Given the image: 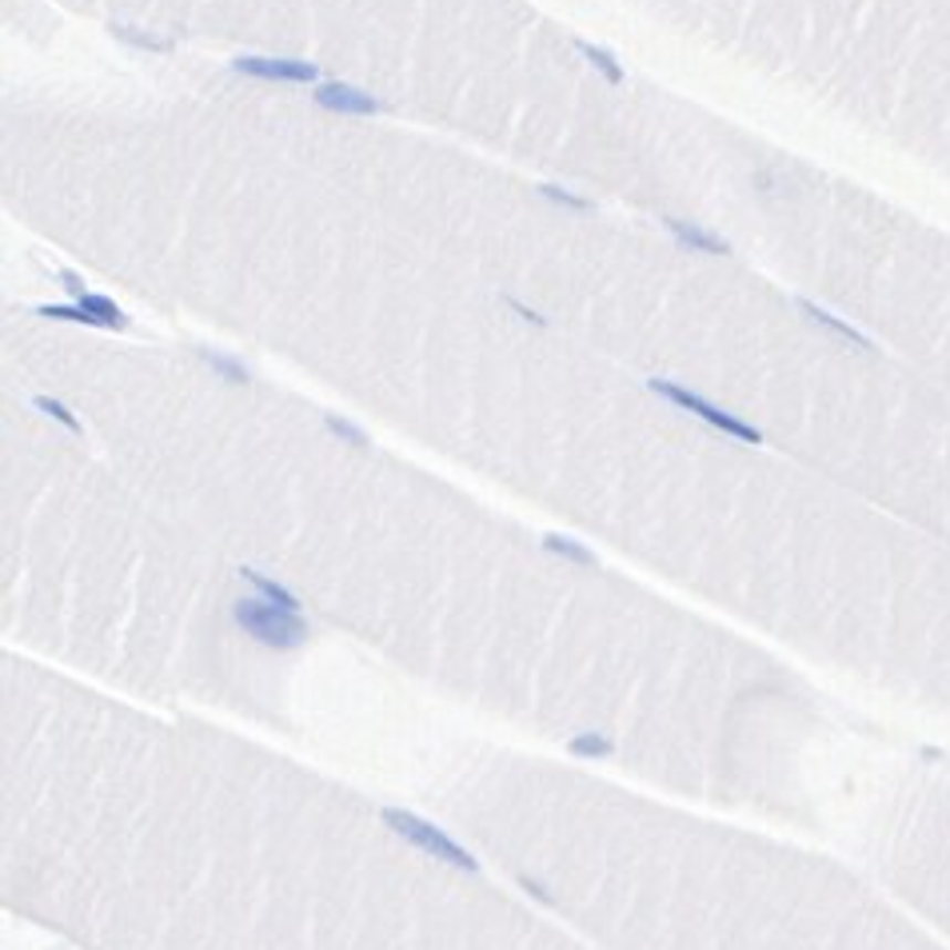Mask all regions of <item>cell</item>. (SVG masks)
Segmentation results:
<instances>
[{
    "mask_svg": "<svg viewBox=\"0 0 950 950\" xmlns=\"http://www.w3.org/2000/svg\"><path fill=\"white\" fill-rule=\"evenodd\" d=\"M236 624L264 647H296L307 635L304 619L292 607H280L272 599H240L236 603Z\"/></svg>",
    "mask_w": 950,
    "mask_h": 950,
    "instance_id": "6da1fadb",
    "label": "cell"
},
{
    "mask_svg": "<svg viewBox=\"0 0 950 950\" xmlns=\"http://www.w3.org/2000/svg\"><path fill=\"white\" fill-rule=\"evenodd\" d=\"M205 359H208V364H212L216 372H225V376L232 379V384H248V372L240 368V364H236V359H228V356H216V352H205Z\"/></svg>",
    "mask_w": 950,
    "mask_h": 950,
    "instance_id": "4fadbf2b",
    "label": "cell"
},
{
    "mask_svg": "<svg viewBox=\"0 0 950 950\" xmlns=\"http://www.w3.org/2000/svg\"><path fill=\"white\" fill-rule=\"evenodd\" d=\"M316 104L320 108H327V113H340V116H376L379 113V104L372 101L368 93L352 88V84H320Z\"/></svg>",
    "mask_w": 950,
    "mask_h": 950,
    "instance_id": "8992f818",
    "label": "cell"
},
{
    "mask_svg": "<svg viewBox=\"0 0 950 950\" xmlns=\"http://www.w3.org/2000/svg\"><path fill=\"white\" fill-rule=\"evenodd\" d=\"M580 49H583V56H587V61H592L595 69H599L603 76H607V81H612V84L624 81V69L615 64V56H612V52H607V49H595V44H583V41H580Z\"/></svg>",
    "mask_w": 950,
    "mask_h": 950,
    "instance_id": "30bf717a",
    "label": "cell"
},
{
    "mask_svg": "<svg viewBox=\"0 0 950 950\" xmlns=\"http://www.w3.org/2000/svg\"><path fill=\"white\" fill-rule=\"evenodd\" d=\"M667 228H671V236L679 240L683 248H696V252H707V255H727L731 248H727V240H719V236L703 232V228H691L683 225V220H667Z\"/></svg>",
    "mask_w": 950,
    "mask_h": 950,
    "instance_id": "52a82bcc",
    "label": "cell"
},
{
    "mask_svg": "<svg viewBox=\"0 0 950 950\" xmlns=\"http://www.w3.org/2000/svg\"><path fill=\"white\" fill-rule=\"evenodd\" d=\"M236 72H248V76H260V81H296V84L316 81V69L307 61H268V56H240Z\"/></svg>",
    "mask_w": 950,
    "mask_h": 950,
    "instance_id": "5b68a950",
    "label": "cell"
},
{
    "mask_svg": "<svg viewBox=\"0 0 950 950\" xmlns=\"http://www.w3.org/2000/svg\"><path fill=\"white\" fill-rule=\"evenodd\" d=\"M543 196H552V200H560V205H567V208H587V200H580V196L560 192V188H543Z\"/></svg>",
    "mask_w": 950,
    "mask_h": 950,
    "instance_id": "e0dca14e",
    "label": "cell"
},
{
    "mask_svg": "<svg viewBox=\"0 0 950 950\" xmlns=\"http://www.w3.org/2000/svg\"><path fill=\"white\" fill-rule=\"evenodd\" d=\"M244 580L252 583V587H260V595H264V599L280 603V607H292V612H296V607H300V603H296V595L288 592V587H280L276 580H268V575L252 572V567H244Z\"/></svg>",
    "mask_w": 950,
    "mask_h": 950,
    "instance_id": "ba28073f",
    "label": "cell"
},
{
    "mask_svg": "<svg viewBox=\"0 0 950 950\" xmlns=\"http://www.w3.org/2000/svg\"><path fill=\"white\" fill-rule=\"evenodd\" d=\"M81 304L76 307H61V304H49L41 307V316H52V320H81V324H101V327H124L128 320H124V312L113 304V300H104V296H76Z\"/></svg>",
    "mask_w": 950,
    "mask_h": 950,
    "instance_id": "277c9868",
    "label": "cell"
},
{
    "mask_svg": "<svg viewBox=\"0 0 950 950\" xmlns=\"http://www.w3.org/2000/svg\"><path fill=\"white\" fill-rule=\"evenodd\" d=\"M36 408H41V411H49L52 419H61V424H64V428H69V431H81V424H76V416H72V411L64 408V404H56V399L41 396V399H36Z\"/></svg>",
    "mask_w": 950,
    "mask_h": 950,
    "instance_id": "5bb4252c",
    "label": "cell"
},
{
    "mask_svg": "<svg viewBox=\"0 0 950 950\" xmlns=\"http://www.w3.org/2000/svg\"><path fill=\"white\" fill-rule=\"evenodd\" d=\"M327 428L336 431V436H348L352 443H368V440H364V431H356L352 424H344V419H336V416H327Z\"/></svg>",
    "mask_w": 950,
    "mask_h": 950,
    "instance_id": "2e32d148",
    "label": "cell"
},
{
    "mask_svg": "<svg viewBox=\"0 0 950 950\" xmlns=\"http://www.w3.org/2000/svg\"><path fill=\"white\" fill-rule=\"evenodd\" d=\"M547 552H555V555H567V560H575V563H595V555L587 552V547H580V543H572V540H563V535H547Z\"/></svg>",
    "mask_w": 950,
    "mask_h": 950,
    "instance_id": "8fae6325",
    "label": "cell"
},
{
    "mask_svg": "<svg viewBox=\"0 0 950 950\" xmlns=\"http://www.w3.org/2000/svg\"><path fill=\"white\" fill-rule=\"evenodd\" d=\"M651 392H659L664 399H671L675 408H683V411H691V416L707 419L711 428L727 431V436H735V440H743V443H759V440H763V436H759V428L743 424V419L731 416V411L716 408L711 399H703V396H696V392L679 388V384H671V379H651Z\"/></svg>",
    "mask_w": 950,
    "mask_h": 950,
    "instance_id": "3957f363",
    "label": "cell"
},
{
    "mask_svg": "<svg viewBox=\"0 0 950 950\" xmlns=\"http://www.w3.org/2000/svg\"><path fill=\"white\" fill-rule=\"evenodd\" d=\"M572 755H612V739L580 735V739H572Z\"/></svg>",
    "mask_w": 950,
    "mask_h": 950,
    "instance_id": "7c38bea8",
    "label": "cell"
},
{
    "mask_svg": "<svg viewBox=\"0 0 950 950\" xmlns=\"http://www.w3.org/2000/svg\"><path fill=\"white\" fill-rule=\"evenodd\" d=\"M384 823H388L396 835H404L408 843H416L424 855L431 858H443V863H451V867H460V870H476V858L468 855V850L456 843V838H448L440 827H431V823H424L419 815H411V811H384Z\"/></svg>",
    "mask_w": 950,
    "mask_h": 950,
    "instance_id": "7a4b0ae2",
    "label": "cell"
},
{
    "mask_svg": "<svg viewBox=\"0 0 950 950\" xmlns=\"http://www.w3.org/2000/svg\"><path fill=\"white\" fill-rule=\"evenodd\" d=\"M116 36H124V41H133V44H140V49H168V41H156V36H140V32H133V29H116Z\"/></svg>",
    "mask_w": 950,
    "mask_h": 950,
    "instance_id": "9a60e30c",
    "label": "cell"
},
{
    "mask_svg": "<svg viewBox=\"0 0 950 950\" xmlns=\"http://www.w3.org/2000/svg\"><path fill=\"white\" fill-rule=\"evenodd\" d=\"M803 312H807V316L815 320V324H827L831 332H838V336L855 340L858 348H867V336H863V332H855V327H850V324H843V320H838V316H831L827 307H815V304H807V300H803Z\"/></svg>",
    "mask_w": 950,
    "mask_h": 950,
    "instance_id": "9c48e42d",
    "label": "cell"
}]
</instances>
